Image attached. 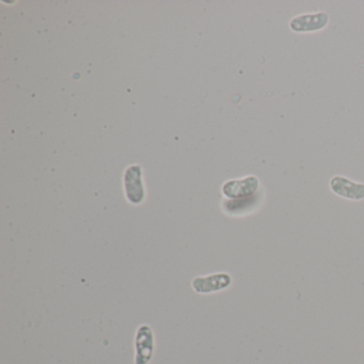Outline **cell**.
<instances>
[{"label":"cell","mask_w":364,"mask_h":364,"mask_svg":"<svg viewBox=\"0 0 364 364\" xmlns=\"http://www.w3.org/2000/svg\"><path fill=\"white\" fill-rule=\"evenodd\" d=\"M259 185V178L255 176H247L242 180L229 181L225 183L223 191L225 197L230 199H240L255 195Z\"/></svg>","instance_id":"obj_2"},{"label":"cell","mask_w":364,"mask_h":364,"mask_svg":"<svg viewBox=\"0 0 364 364\" xmlns=\"http://www.w3.org/2000/svg\"><path fill=\"white\" fill-rule=\"evenodd\" d=\"M328 22H329V16L327 14L317 12V14L296 16L289 22V27L295 33H314L325 28Z\"/></svg>","instance_id":"obj_1"},{"label":"cell","mask_w":364,"mask_h":364,"mask_svg":"<svg viewBox=\"0 0 364 364\" xmlns=\"http://www.w3.org/2000/svg\"><path fill=\"white\" fill-rule=\"evenodd\" d=\"M154 338L149 326H141L136 336V363L146 364L152 357Z\"/></svg>","instance_id":"obj_6"},{"label":"cell","mask_w":364,"mask_h":364,"mask_svg":"<svg viewBox=\"0 0 364 364\" xmlns=\"http://www.w3.org/2000/svg\"><path fill=\"white\" fill-rule=\"evenodd\" d=\"M330 188L336 195L349 200L364 199V184L355 183L343 176H334L330 181Z\"/></svg>","instance_id":"obj_4"},{"label":"cell","mask_w":364,"mask_h":364,"mask_svg":"<svg viewBox=\"0 0 364 364\" xmlns=\"http://www.w3.org/2000/svg\"><path fill=\"white\" fill-rule=\"evenodd\" d=\"M232 278L225 272L210 274L208 277H198L193 279V289L199 294H212L223 291L231 285Z\"/></svg>","instance_id":"obj_3"},{"label":"cell","mask_w":364,"mask_h":364,"mask_svg":"<svg viewBox=\"0 0 364 364\" xmlns=\"http://www.w3.org/2000/svg\"><path fill=\"white\" fill-rule=\"evenodd\" d=\"M125 191L129 201L134 204L141 203L144 198V185L141 182V169L139 166H133L125 173Z\"/></svg>","instance_id":"obj_5"},{"label":"cell","mask_w":364,"mask_h":364,"mask_svg":"<svg viewBox=\"0 0 364 364\" xmlns=\"http://www.w3.org/2000/svg\"><path fill=\"white\" fill-rule=\"evenodd\" d=\"M257 199H259V197L253 195L251 197L229 200V201H225V208L229 213L242 212V210H248V208H252L255 204H257Z\"/></svg>","instance_id":"obj_7"}]
</instances>
